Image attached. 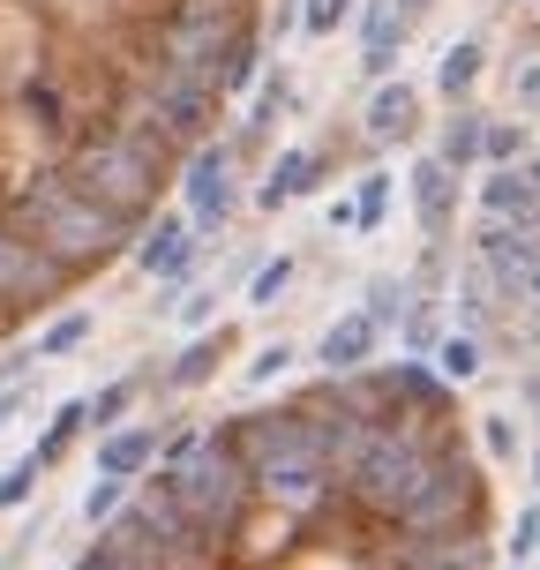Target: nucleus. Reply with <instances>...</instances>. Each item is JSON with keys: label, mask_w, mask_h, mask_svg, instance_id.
Instances as JSON below:
<instances>
[{"label": "nucleus", "mask_w": 540, "mask_h": 570, "mask_svg": "<svg viewBox=\"0 0 540 570\" xmlns=\"http://www.w3.org/2000/svg\"><path fill=\"white\" fill-rule=\"evenodd\" d=\"M233 150L226 142H203L196 158H188V173H180V210L196 218V233L210 240V233L233 226V210H240V180H233Z\"/></svg>", "instance_id": "1"}, {"label": "nucleus", "mask_w": 540, "mask_h": 570, "mask_svg": "<svg viewBox=\"0 0 540 570\" xmlns=\"http://www.w3.org/2000/svg\"><path fill=\"white\" fill-rule=\"evenodd\" d=\"M473 263L488 271V285H495L503 301H526V285H533V271H540V233L481 218V226H473Z\"/></svg>", "instance_id": "2"}, {"label": "nucleus", "mask_w": 540, "mask_h": 570, "mask_svg": "<svg viewBox=\"0 0 540 570\" xmlns=\"http://www.w3.org/2000/svg\"><path fill=\"white\" fill-rule=\"evenodd\" d=\"M196 263H203V233H196L188 210H158V218L143 226V240H136V271L143 278L180 285V278H196Z\"/></svg>", "instance_id": "3"}, {"label": "nucleus", "mask_w": 540, "mask_h": 570, "mask_svg": "<svg viewBox=\"0 0 540 570\" xmlns=\"http://www.w3.org/2000/svg\"><path fill=\"white\" fill-rule=\"evenodd\" d=\"M361 76L369 83H391L405 60V38H413V16H405L399 0H361Z\"/></svg>", "instance_id": "4"}, {"label": "nucleus", "mask_w": 540, "mask_h": 570, "mask_svg": "<svg viewBox=\"0 0 540 570\" xmlns=\"http://www.w3.org/2000/svg\"><path fill=\"white\" fill-rule=\"evenodd\" d=\"M375 345H383L375 308H345V315L323 323V338H315V368H323V375H361V368H375Z\"/></svg>", "instance_id": "5"}, {"label": "nucleus", "mask_w": 540, "mask_h": 570, "mask_svg": "<svg viewBox=\"0 0 540 570\" xmlns=\"http://www.w3.org/2000/svg\"><path fill=\"white\" fill-rule=\"evenodd\" d=\"M481 218H503L518 233H540V166H488L481 173Z\"/></svg>", "instance_id": "6"}, {"label": "nucleus", "mask_w": 540, "mask_h": 570, "mask_svg": "<svg viewBox=\"0 0 540 570\" xmlns=\"http://www.w3.org/2000/svg\"><path fill=\"white\" fill-rule=\"evenodd\" d=\"M405 196H413V218H421L428 240H443V233L458 226V173L435 158V150H421L413 166H405Z\"/></svg>", "instance_id": "7"}, {"label": "nucleus", "mask_w": 540, "mask_h": 570, "mask_svg": "<svg viewBox=\"0 0 540 570\" xmlns=\"http://www.w3.org/2000/svg\"><path fill=\"white\" fill-rule=\"evenodd\" d=\"M361 136H369V150L413 142V136H421V90L405 83V76L375 83V90H369V106H361Z\"/></svg>", "instance_id": "8"}, {"label": "nucleus", "mask_w": 540, "mask_h": 570, "mask_svg": "<svg viewBox=\"0 0 540 570\" xmlns=\"http://www.w3.org/2000/svg\"><path fill=\"white\" fill-rule=\"evenodd\" d=\"M323 173H331V158H323L315 142H293V150H278V158H271L256 203H263V210H285V203L315 196V188H323Z\"/></svg>", "instance_id": "9"}, {"label": "nucleus", "mask_w": 540, "mask_h": 570, "mask_svg": "<svg viewBox=\"0 0 540 570\" xmlns=\"http://www.w3.org/2000/svg\"><path fill=\"white\" fill-rule=\"evenodd\" d=\"M233 345H240V323H218V331H196V338L180 345L166 361V391H203L210 375L233 361Z\"/></svg>", "instance_id": "10"}, {"label": "nucleus", "mask_w": 540, "mask_h": 570, "mask_svg": "<svg viewBox=\"0 0 540 570\" xmlns=\"http://www.w3.org/2000/svg\"><path fill=\"white\" fill-rule=\"evenodd\" d=\"M435 158H443L458 180H465L473 166H488V120H481V106H473V98L443 114V128H435Z\"/></svg>", "instance_id": "11"}, {"label": "nucleus", "mask_w": 540, "mask_h": 570, "mask_svg": "<svg viewBox=\"0 0 540 570\" xmlns=\"http://www.w3.org/2000/svg\"><path fill=\"white\" fill-rule=\"evenodd\" d=\"M481 76H488V38L465 30V38H451L443 60H435V98H443V106H465V98L481 90Z\"/></svg>", "instance_id": "12"}, {"label": "nucleus", "mask_w": 540, "mask_h": 570, "mask_svg": "<svg viewBox=\"0 0 540 570\" xmlns=\"http://www.w3.org/2000/svg\"><path fill=\"white\" fill-rule=\"evenodd\" d=\"M158 443H166L158 428H114V435H98V458H90V465L114 473V481H143V473L158 465Z\"/></svg>", "instance_id": "13"}, {"label": "nucleus", "mask_w": 540, "mask_h": 570, "mask_svg": "<svg viewBox=\"0 0 540 570\" xmlns=\"http://www.w3.org/2000/svg\"><path fill=\"white\" fill-rule=\"evenodd\" d=\"M293 98H301V83H293V68H263V83H256V106H248V120H240V142H263L271 128H278L285 114H293Z\"/></svg>", "instance_id": "14"}, {"label": "nucleus", "mask_w": 540, "mask_h": 570, "mask_svg": "<svg viewBox=\"0 0 540 570\" xmlns=\"http://www.w3.org/2000/svg\"><path fill=\"white\" fill-rule=\"evenodd\" d=\"M84 428H90V399H60V405H53V421H46V435L30 443V458H38V465L53 473L60 458L76 451V435H84Z\"/></svg>", "instance_id": "15"}, {"label": "nucleus", "mask_w": 540, "mask_h": 570, "mask_svg": "<svg viewBox=\"0 0 540 570\" xmlns=\"http://www.w3.org/2000/svg\"><path fill=\"white\" fill-rule=\"evenodd\" d=\"M90 331H98L90 308H60L53 323H38V345H30V353H38V361H76V353L90 345Z\"/></svg>", "instance_id": "16"}, {"label": "nucleus", "mask_w": 540, "mask_h": 570, "mask_svg": "<svg viewBox=\"0 0 540 570\" xmlns=\"http://www.w3.org/2000/svg\"><path fill=\"white\" fill-rule=\"evenodd\" d=\"M435 368H443V383H458V391H465V383L488 368V338H481V331H458V323H451V338L435 345Z\"/></svg>", "instance_id": "17"}, {"label": "nucleus", "mask_w": 540, "mask_h": 570, "mask_svg": "<svg viewBox=\"0 0 540 570\" xmlns=\"http://www.w3.org/2000/svg\"><path fill=\"white\" fill-rule=\"evenodd\" d=\"M128 495H136V481H114V473H90V488H84V503H76V511H84V525L98 533V525H114V518L128 511Z\"/></svg>", "instance_id": "18"}, {"label": "nucleus", "mask_w": 540, "mask_h": 570, "mask_svg": "<svg viewBox=\"0 0 540 570\" xmlns=\"http://www.w3.org/2000/svg\"><path fill=\"white\" fill-rule=\"evenodd\" d=\"M293 271H301V263L285 256V248H278V256H256V263H248V308H278L285 285H293Z\"/></svg>", "instance_id": "19"}, {"label": "nucleus", "mask_w": 540, "mask_h": 570, "mask_svg": "<svg viewBox=\"0 0 540 570\" xmlns=\"http://www.w3.org/2000/svg\"><path fill=\"white\" fill-rule=\"evenodd\" d=\"M136 391H143V375H114L98 399H90V428L98 435H114V428H128V405H136Z\"/></svg>", "instance_id": "20"}, {"label": "nucleus", "mask_w": 540, "mask_h": 570, "mask_svg": "<svg viewBox=\"0 0 540 570\" xmlns=\"http://www.w3.org/2000/svg\"><path fill=\"white\" fill-rule=\"evenodd\" d=\"M391 196H399V180H391L383 166H375L369 180L353 188V210H361V233H383V226H391Z\"/></svg>", "instance_id": "21"}, {"label": "nucleus", "mask_w": 540, "mask_h": 570, "mask_svg": "<svg viewBox=\"0 0 540 570\" xmlns=\"http://www.w3.org/2000/svg\"><path fill=\"white\" fill-rule=\"evenodd\" d=\"M443 338H451V331H443V308H435V301H413V315L399 323V345L421 361V353H435Z\"/></svg>", "instance_id": "22"}, {"label": "nucleus", "mask_w": 540, "mask_h": 570, "mask_svg": "<svg viewBox=\"0 0 540 570\" xmlns=\"http://www.w3.org/2000/svg\"><path fill=\"white\" fill-rule=\"evenodd\" d=\"M413 301H421V293H413V278H369V301H361V308H375V323L391 331V323H405V315H413Z\"/></svg>", "instance_id": "23"}, {"label": "nucleus", "mask_w": 540, "mask_h": 570, "mask_svg": "<svg viewBox=\"0 0 540 570\" xmlns=\"http://www.w3.org/2000/svg\"><path fill=\"white\" fill-rule=\"evenodd\" d=\"M345 23H361V0H308L301 8V38H338Z\"/></svg>", "instance_id": "24"}, {"label": "nucleus", "mask_w": 540, "mask_h": 570, "mask_svg": "<svg viewBox=\"0 0 540 570\" xmlns=\"http://www.w3.org/2000/svg\"><path fill=\"white\" fill-rule=\"evenodd\" d=\"M38 481H46V465H38V458H16V465H8V473H0V511H23L30 495H38Z\"/></svg>", "instance_id": "25"}, {"label": "nucleus", "mask_w": 540, "mask_h": 570, "mask_svg": "<svg viewBox=\"0 0 540 570\" xmlns=\"http://www.w3.org/2000/svg\"><path fill=\"white\" fill-rule=\"evenodd\" d=\"M503 90H511V114L533 120V114H540V53L511 60V83H503Z\"/></svg>", "instance_id": "26"}, {"label": "nucleus", "mask_w": 540, "mask_h": 570, "mask_svg": "<svg viewBox=\"0 0 540 570\" xmlns=\"http://www.w3.org/2000/svg\"><path fill=\"white\" fill-rule=\"evenodd\" d=\"M293 361H301V345H293V338H278V345H263L256 361L240 368V383H248V391H263V383H278V375L293 368Z\"/></svg>", "instance_id": "27"}, {"label": "nucleus", "mask_w": 540, "mask_h": 570, "mask_svg": "<svg viewBox=\"0 0 540 570\" xmlns=\"http://www.w3.org/2000/svg\"><path fill=\"white\" fill-rule=\"evenodd\" d=\"M481 458L488 465H518V421L511 413H488L481 421Z\"/></svg>", "instance_id": "28"}, {"label": "nucleus", "mask_w": 540, "mask_h": 570, "mask_svg": "<svg viewBox=\"0 0 540 570\" xmlns=\"http://www.w3.org/2000/svg\"><path fill=\"white\" fill-rule=\"evenodd\" d=\"M503 548H511V563H533V556H540V495H533V503H526V511L511 518Z\"/></svg>", "instance_id": "29"}, {"label": "nucleus", "mask_w": 540, "mask_h": 570, "mask_svg": "<svg viewBox=\"0 0 540 570\" xmlns=\"http://www.w3.org/2000/svg\"><path fill=\"white\" fill-rule=\"evenodd\" d=\"M526 158V120H488V166Z\"/></svg>", "instance_id": "30"}, {"label": "nucleus", "mask_w": 540, "mask_h": 570, "mask_svg": "<svg viewBox=\"0 0 540 570\" xmlns=\"http://www.w3.org/2000/svg\"><path fill=\"white\" fill-rule=\"evenodd\" d=\"M210 315H218V293H210V285H188V301L173 308V323H180V331H203Z\"/></svg>", "instance_id": "31"}, {"label": "nucleus", "mask_w": 540, "mask_h": 570, "mask_svg": "<svg viewBox=\"0 0 540 570\" xmlns=\"http://www.w3.org/2000/svg\"><path fill=\"white\" fill-rule=\"evenodd\" d=\"M323 226H331V233H361V210H353V196H331V203H323Z\"/></svg>", "instance_id": "32"}, {"label": "nucleus", "mask_w": 540, "mask_h": 570, "mask_svg": "<svg viewBox=\"0 0 540 570\" xmlns=\"http://www.w3.org/2000/svg\"><path fill=\"white\" fill-rule=\"evenodd\" d=\"M301 8H308V0H278V8H271V38H293V30H301Z\"/></svg>", "instance_id": "33"}, {"label": "nucleus", "mask_w": 540, "mask_h": 570, "mask_svg": "<svg viewBox=\"0 0 540 570\" xmlns=\"http://www.w3.org/2000/svg\"><path fill=\"white\" fill-rule=\"evenodd\" d=\"M23 405H30L23 383H0V428H8V421H23Z\"/></svg>", "instance_id": "34"}, {"label": "nucleus", "mask_w": 540, "mask_h": 570, "mask_svg": "<svg viewBox=\"0 0 540 570\" xmlns=\"http://www.w3.org/2000/svg\"><path fill=\"white\" fill-rule=\"evenodd\" d=\"M526 473H533V495H540V443H533V458H526Z\"/></svg>", "instance_id": "35"}, {"label": "nucleus", "mask_w": 540, "mask_h": 570, "mask_svg": "<svg viewBox=\"0 0 540 570\" xmlns=\"http://www.w3.org/2000/svg\"><path fill=\"white\" fill-rule=\"evenodd\" d=\"M399 8H405V16H428V8H435V0H399Z\"/></svg>", "instance_id": "36"}, {"label": "nucleus", "mask_w": 540, "mask_h": 570, "mask_svg": "<svg viewBox=\"0 0 540 570\" xmlns=\"http://www.w3.org/2000/svg\"><path fill=\"white\" fill-rule=\"evenodd\" d=\"M526 399H533V421H540V375H533V383H526Z\"/></svg>", "instance_id": "37"}, {"label": "nucleus", "mask_w": 540, "mask_h": 570, "mask_svg": "<svg viewBox=\"0 0 540 570\" xmlns=\"http://www.w3.org/2000/svg\"><path fill=\"white\" fill-rule=\"evenodd\" d=\"M526 301H533V308H540V271H533V285H526Z\"/></svg>", "instance_id": "38"}, {"label": "nucleus", "mask_w": 540, "mask_h": 570, "mask_svg": "<svg viewBox=\"0 0 540 570\" xmlns=\"http://www.w3.org/2000/svg\"><path fill=\"white\" fill-rule=\"evenodd\" d=\"M511 570H533V563H511Z\"/></svg>", "instance_id": "39"}]
</instances>
